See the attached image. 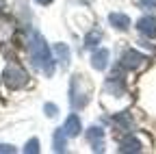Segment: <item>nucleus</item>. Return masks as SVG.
<instances>
[{
	"label": "nucleus",
	"instance_id": "obj_1",
	"mask_svg": "<svg viewBox=\"0 0 156 154\" xmlns=\"http://www.w3.org/2000/svg\"><path fill=\"white\" fill-rule=\"evenodd\" d=\"M28 52H30L33 65H35L39 72H44L46 76H52V74H54V56H52V50L48 48L46 39H44L39 33H33V35H30Z\"/></svg>",
	"mask_w": 156,
	"mask_h": 154
},
{
	"label": "nucleus",
	"instance_id": "obj_2",
	"mask_svg": "<svg viewBox=\"0 0 156 154\" xmlns=\"http://www.w3.org/2000/svg\"><path fill=\"white\" fill-rule=\"evenodd\" d=\"M89 93H91V83L85 78V76L76 74L72 83H69V104L72 109H83L89 102Z\"/></svg>",
	"mask_w": 156,
	"mask_h": 154
},
{
	"label": "nucleus",
	"instance_id": "obj_3",
	"mask_svg": "<svg viewBox=\"0 0 156 154\" xmlns=\"http://www.w3.org/2000/svg\"><path fill=\"white\" fill-rule=\"evenodd\" d=\"M2 83L9 89H20L28 83V74L24 72V67H20L17 63H9L7 70L2 72Z\"/></svg>",
	"mask_w": 156,
	"mask_h": 154
},
{
	"label": "nucleus",
	"instance_id": "obj_4",
	"mask_svg": "<svg viewBox=\"0 0 156 154\" xmlns=\"http://www.w3.org/2000/svg\"><path fill=\"white\" fill-rule=\"evenodd\" d=\"M147 63V56L145 54H141L139 50H126L124 54H122V61H119V67L122 70H141L143 65Z\"/></svg>",
	"mask_w": 156,
	"mask_h": 154
},
{
	"label": "nucleus",
	"instance_id": "obj_5",
	"mask_svg": "<svg viewBox=\"0 0 156 154\" xmlns=\"http://www.w3.org/2000/svg\"><path fill=\"white\" fill-rule=\"evenodd\" d=\"M136 28H139V33H141L143 37H147V39H154V37H156V17H154V15L141 17V20L136 22Z\"/></svg>",
	"mask_w": 156,
	"mask_h": 154
},
{
	"label": "nucleus",
	"instance_id": "obj_6",
	"mask_svg": "<svg viewBox=\"0 0 156 154\" xmlns=\"http://www.w3.org/2000/svg\"><path fill=\"white\" fill-rule=\"evenodd\" d=\"M87 139L91 141V145H93V150L95 152H102V139H104V130L102 128H98V126H91L89 130H87Z\"/></svg>",
	"mask_w": 156,
	"mask_h": 154
},
{
	"label": "nucleus",
	"instance_id": "obj_7",
	"mask_svg": "<svg viewBox=\"0 0 156 154\" xmlns=\"http://www.w3.org/2000/svg\"><path fill=\"white\" fill-rule=\"evenodd\" d=\"M63 130H65V134H67V137H78V134H80L83 126H80V120H78V115H69V117L65 120Z\"/></svg>",
	"mask_w": 156,
	"mask_h": 154
},
{
	"label": "nucleus",
	"instance_id": "obj_8",
	"mask_svg": "<svg viewBox=\"0 0 156 154\" xmlns=\"http://www.w3.org/2000/svg\"><path fill=\"white\" fill-rule=\"evenodd\" d=\"M143 150V145H141V141L136 139V137H124L122 139V143H119V152H124V154H128V152H141Z\"/></svg>",
	"mask_w": 156,
	"mask_h": 154
},
{
	"label": "nucleus",
	"instance_id": "obj_9",
	"mask_svg": "<svg viewBox=\"0 0 156 154\" xmlns=\"http://www.w3.org/2000/svg\"><path fill=\"white\" fill-rule=\"evenodd\" d=\"M108 22H111V26L117 28V30H128L130 17H128L126 13H111V15H108Z\"/></svg>",
	"mask_w": 156,
	"mask_h": 154
},
{
	"label": "nucleus",
	"instance_id": "obj_10",
	"mask_svg": "<svg viewBox=\"0 0 156 154\" xmlns=\"http://www.w3.org/2000/svg\"><path fill=\"white\" fill-rule=\"evenodd\" d=\"M91 65H93L95 70H106V65H108V50H106V48L95 50L93 56H91Z\"/></svg>",
	"mask_w": 156,
	"mask_h": 154
},
{
	"label": "nucleus",
	"instance_id": "obj_11",
	"mask_svg": "<svg viewBox=\"0 0 156 154\" xmlns=\"http://www.w3.org/2000/svg\"><path fill=\"white\" fill-rule=\"evenodd\" d=\"M52 145H54V152H65V148H67V134H65L63 128H56L54 130Z\"/></svg>",
	"mask_w": 156,
	"mask_h": 154
},
{
	"label": "nucleus",
	"instance_id": "obj_12",
	"mask_svg": "<svg viewBox=\"0 0 156 154\" xmlns=\"http://www.w3.org/2000/svg\"><path fill=\"white\" fill-rule=\"evenodd\" d=\"M54 54H56L54 61H58L61 65H67L69 63V48L65 44H54Z\"/></svg>",
	"mask_w": 156,
	"mask_h": 154
},
{
	"label": "nucleus",
	"instance_id": "obj_13",
	"mask_svg": "<svg viewBox=\"0 0 156 154\" xmlns=\"http://www.w3.org/2000/svg\"><path fill=\"white\" fill-rule=\"evenodd\" d=\"M113 122L119 126L122 130H132V117H130V113H115L113 115Z\"/></svg>",
	"mask_w": 156,
	"mask_h": 154
},
{
	"label": "nucleus",
	"instance_id": "obj_14",
	"mask_svg": "<svg viewBox=\"0 0 156 154\" xmlns=\"http://www.w3.org/2000/svg\"><path fill=\"white\" fill-rule=\"evenodd\" d=\"M102 39V33L100 30H91L87 37H85V48H95Z\"/></svg>",
	"mask_w": 156,
	"mask_h": 154
},
{
	"label": "nucleus",
	"instance_id": "obj_15",
	"mask_svg": "<svg viewBox=\"0 0 156 154\" xmlns=\"http://www.w3.org/2000/svg\"><path fill=\"white\" fill-rule=\"evenodd\" d=\"M24 152H26V154H35V152H39V139H30V141L26 143Z\"/></svg>",
	"mask_w": 156,
	"mask_h": 154
},
{
	"label": "nucleus",
	"instance_id": "obj_16",
	"mask_svg": "<svg viewBox=\"0 0 156 154\" xmlns=\"http://www.w3.org/2000/svg\"><path fill=\"white\" fill-rule=\"evenodd\" d=\"M44 111H46V115H48V117H56V113H58L56 104H46V106H44Z\"/></svg>",
	"mask_w": 156,
	"mask_h": 154
},
{
	"label": "nucleus",
	"instance_id": "obj_17",
	"mask_svg": "<svg viewBox=\"0 0 156 154\" xmlns=\"http://www.w3.org/2000/svg\"><path fill=\"white\" fill-rule=\"evenodd\" d=\"M139 5H141L143 9H154V7H156V0H139Z\"/></svg>",
	"mask_w": 156,
	"mask_h": 154
},
{
	"label": "nucleus",
	"instance_id": "obj_18",
	"mask_svg": "<svg viewBox=\"0 0 156 154\" xmlns=\"http://www.w3.org/2000/svg\"><path fill=\"white\" fill-rule=\"evenodd\" d=\"M0 152H15L13 145H7V143H0Z\"/></svg>",
	"mask_w": 156,
	"mask_h": 154
},
{
	"label": "nucleus",
	"instance_id": "obj_19",
	"mask_svg": "<svg viewBox=\"0 0 156 154\" xmlns=\"http://www.w3.org/2000/svg\"><path fill=\"white\" fill-rule=\"evenodd\" d=\"M37 2H39V5H50L52 0H37Z\"/></svg>",
	"mask_w": 156,
	"mask_h": 154
}]
</instances>
